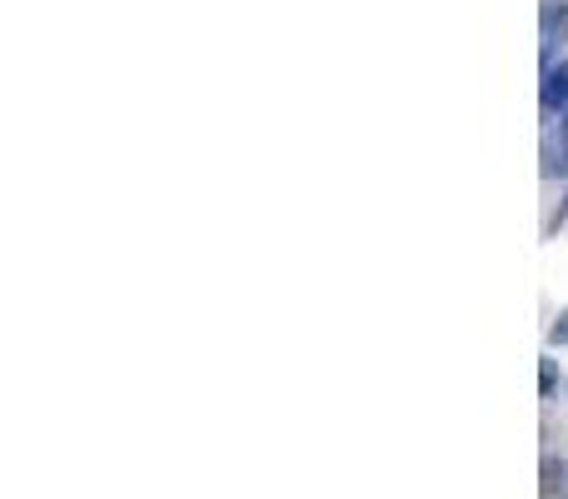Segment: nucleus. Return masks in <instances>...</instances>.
<instances>
[{"label": "nucleus", "mask_w": 568, "mask_h": 499, "mask_svg": "<svg viewBox=\"0 0 568 499\" xmlns=\"http://www.w3.org/2000/svg\"><path fill=\"white\" fill-rule=\"evenodd\" d=\"M538 100H544L548 115H554V110H568V60L564 65H544V90H538Z\"/></svg>", "instance_id": "f257e3e1"}, {"label": "nucleus", "mask_w": 568, "mask_h": 499, "mask_svg": "<svg viewBox=\"0 0 568 499\" xmlns=\"http://www.w3.org/2000/svg\"><path fill=\"white\" fill-rule=\"evenodd\" d=\"M538 389H544V395H554V389H558V369H554V359H544V369H538Z\"/></svg>", "instance_id": "f03ea898"}, {"label": "nucleus", "mask_w": 568, "mask_h": 499, "mask_svg": "<svg viewBox=\"0 0 568 499\" xmlns=\"http://www.w3.org/2000/svg\"><path fill=\"white\" fill-rule=\"evenodd\" d=\"M548 339H554V345H568V309L554 319V329H548Z\"/></svg>", "instance_id": "7ed1b4c3"}]
</instances>
